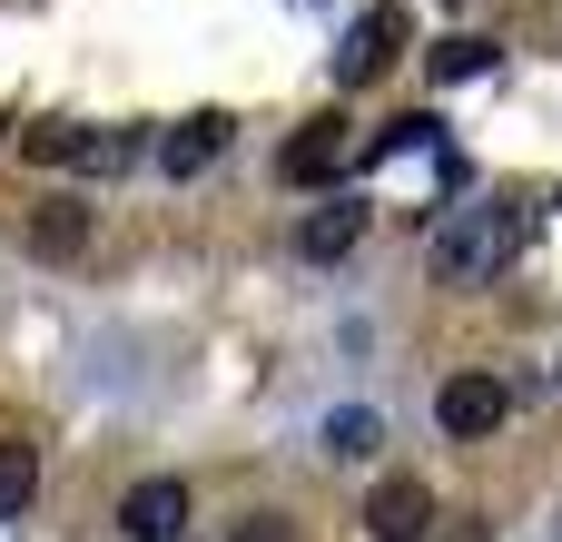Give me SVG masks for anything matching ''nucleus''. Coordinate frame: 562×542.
<instances>
[{
	"mask_svg": "<svg viewBox=\"0 0 562 542\" xmlns=\"http://www.w3.org/2000/svg\"><path fill=\"white\" fill-rule=\"evenodd\" d=\"M504 247H514V217H504V207H454V217L425 237V257H435L445 286H484V276L504 267Z\"/></svg>",
	"mask_w": 562,
	"mask_h": 542,
	"instance_id": "obj_1",
	"label": "nucleus"
},
{
	"mask_svg": "<svg viewBox=\"0 0 562 542\" xmlns=\"http://www.w3.org/2000/svg\"><path fill=\"white\" fill-rule=\"evenodd\" d=\"M20 158H30V168H89V178H109V168H128V158H138V138H128V128L40 118V128H20Z\"/></svg>",
	"mask_w": 562,
	"mask_h": 542,
	"instance_id": "obj_2",
	"label": "nucleus"
},
{
	"mask_svg": "<svg viewBox=\"0 0 562 542\" xmlns=\"http://www.w3.org/2000/svg\"><path fill=\"white\" fill-rule=\"evenodd\" d=\"M346 168H356V128H346V118H306V128L286 138V158H277L286 188H336Z\"/></svg>",
	"mask_w": 562,
	"mask_h": 542,
	"instance_id": "obj_3",
	"label": "nucleus"
},
{
	"mask_svg": "<svg viewBox=\"0 0 562 542\" xmlns=\"http://www.w3.org/2000/svg\"><path fill=\"white\" fill-rule=\"evenodd\" d=\"M405 39H415V20H405L395 0H375V10H366V20L346 30V49H336V79H346V89H366V79H385V59H395Z\"/></svg>",
	"mask_w": 562,
	"mask_h": 542,
	"instance_id": "obj_4",
	"label": "nucleus"
},
{
	"mask_svg": "<svg viewBox=\"0 0 562 542\" xmlns=\"http://www.w3.org/2000/svg\"><path fill=\"white\" fill-rule=\"evenodd\" d=\"M504 415H514V385H504V375H454V385L435 395V425H445L454 444H484Z\"/></svg>",
	"mask_w": 562,
	"mask_h": 542,
	"instance_id": "obj_5",
	"label": "nucleus"
},
{
	"mask_svg": "<svg viewBox=\"0 0 562 542\" xmlns=\"http://www.w3.org/2000/svg\"><path fill=\"white\" fill-rule=\"evenodd\" d=\"M178 523H188V484H178V474H148V484L119 504V533L128 542H178Z\"/></svg>",
	"mask_w": 562,
	"mask_h": 542,
	"instance_id": "obj_6",
	"label": "nucleus"
},
{
	"mask_svg": "<svg viewBox=\"0 0 562 542\" xmlns=\"http://www.w3.org/2000/svg\"><path fill=\"white\" fill-rule=\"evenodd\" d=\"M356 237H366V207H356V197H326V207H306V217H296V257H306V267L356 257Z\"/></svg>",
	"mask_w": 562,
	"mask_h": 542,
	"instance_id": "obj_7",
	"label": "nucleus"
},
{
	"mask_svg": "<svg viewBox=\"0 0 562 542\" xmlns=\"http://www.w3.org/2000/svg\"><path fill=\"white\" fill-rule=\"evenodd\" d=\"M425 523H435V494H425L415 474L375 484V504H366V533L375 542H425Z\"/></svg>",
	"mask_w": 562,
	"mask_h": 542,
	"instance_id": "obj_8",
	"label": "nucleus"
},
{
	"mask_svg": "<svg viewBox=\"0 0 562 542\" xmlns=\"http://www.w3.org/2000/svg\"><path fill=\"white\" fill-rule=\"evenodd\" d=\"M217 148H227V118H217V109H198V118H178V128L158 138V168H168V178H198Z\"/></svg>",
	"mask_w": 562,
	"mask_h": 542,
	"instance_id": "obj_9",
	"label": "nucleus"
},
{
	"mask_svg": "<svg viewBox=\"0 0 562 542\" xmlns=\"http://www.w3.org/2000/svg\"><path fill=\"white\" fill-rule=\"evenodd\" d=\"M30 247H40V257H79V247H89V207H79V197H40V207H30Z\"/></svg>",
	"mask_w": 562,
	"mask_h": 542,
	"instance_id": "obj_10",
	"label": "nucleus"
},
{
	"mask_svg": "<svg viewBox=\"0 0 562 542\" xmlns=\"http://www.w3.org/2000/svg\"><path fill=\"white\" fill-rule=\"evenodd\" d=\"M30 494H40V444H0V523L30 513Z\"/></svg>",
	"mask_w": 562,
	"mask_h": 542,
	"instance_id": "obj_11",
	"label": "nucleus"
},
{
	"mask_svg": "<svg viewBox=\"0 0 562 542\" xmlns=\"http://www.w3.org/2000/svg\"><path fill=\"white\" fill-rule=\"evenodd\" d=\"M484 69H494V39H474V30L435 39V79H484Z\"/></svg>",
	"mask_w": 562,
	"mask_h": 542,
	"instance_id": "obj_12",
	"label": "nucleus"
},
{
	"mask_svg": "<svg viewBox=\"0 0 562 542\" xmlns=\"http://www.w3.org/2000/svg\"><path fill=\"white\" fill-rule=\"evenodd\" d=\"M375 434H385V425H375L366 405H346V415H326V454H375Z\"/></svg>",
	"mask_w": 562,
	"mask_h": 542,
	"instance_id": "obj_13",
	"label": "nucleus"
},
{
	"mask_svg": "<svg viewBox=\"0 0 562 542\" xmlns=\"http://www.w3.org/2000/svg\"><path fill=\"white\" fill-rule=\"evenodd\" d=\"M415 148H435V118H395V128L366 148V158H415Z\"/></svg>",
	"mask_w": 562,
	"mask_h": 542,
	"instance_id": "obj_14",
	"label": "nucleus"
}]
</instances>
